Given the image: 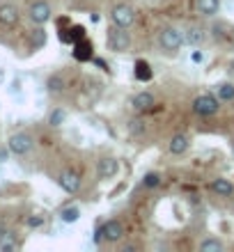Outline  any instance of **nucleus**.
<instances>
[{
    "mask_svg": "<svg viewBox=\"0 0 234 252\" xmlns=\"http://www.w3.org/2000/svg\"><path fill=\"white\" fill-rule=\"evenodd\" d=\"M106 46L108 51H113L117 55L129 53V48H131V32H129V28H120L113 23L106 30Z\"/></svg>",
    "mask_w": 234,
    "mask_h": 252,
    "instance_id": "f257e3e1",
    "label": "nucleus"
},
{
    "mask_svg": "<svg viewBox=\"0 0 234 252\" xmlns=\"http://www.w3.org/2000/svg\"><path fill=\"white\" fill-rule=\"evenodd\" d=\"M181 44H186V41H184V32H181L179 28L166 26L159 30V46L163 48L166 53L174 55L181 48Z\"/></svg>",
    "mask_w": 234,
    "mask_h": 252,
    "instance_id": "f03ea898",
    "label": "nucleus"
},
{
    "mask_svg": "<svg viewBox=\"0 0 234 252\" xmlns=\"http://www.w3.org/2000/svg\"><path fill=\"white\" fill-rule=\"evenodd\" d=\"M221 110V99L214 96V94H198L193 99V113L200 115V117H214Z\"/></svg>",
    "mask_w": 234,
    "mask_h": 252,
    "instance_id": "7ed1b4c3",
    "label": "nucleus"
},
{
    "mask_svg": "<svg viewBox=\"0 0 234 252\" xmlns=\"http://www.w3.org/2000/svg\"><path fill=\"white\" fill-rule=\"evenodd\" d=\"M110 21L120 28H131L135 23V9L127 2H120L110 9Z\"/></svg>",
    "mask_w": 234,
    "mask_h": 252,
    "instance_id": "20e7f679",
    "label": "nucleus"
},
{
    "mask_svg": "<svg viewBox=\"0 0 234 252\" xmlns=\"http://www.w3.org/2000/svg\"><path fill=\"white\" fill-rule=\"evenodd\" d=\"M7 147H9V152L16 154V156H26V154L33 152L34 140L30 133H14V135H9V140H7Z\"/></svg>",
    "mask_w": 234,
    "mask_h": 252,
    "instance_id": "39448f33",
    "label": "nucleus"
},
{
    "mask_svg": "<svg viewBox=\"0 0 234 252\" xmlns=\"http://www.w3.org/2000/svg\"><path fill=\"white\" fill-rule=\"evenodd\" d=\"M28 16H30V21L34 26H46L51 21V16H53V9H51V5L46 0H34L30 5V9H28Z\"/></svg>",
    "mask_w": 234,
    "mask_h": 252,
    "instance_id": "423d86ee",
    "label": "nucleus"
},
{
    "mask_svg": "<svg viewBox=\"0 0 234 252\" xmlns=\"http://www.w3.org/2000/svg\"><path fill=\"white\" fill-rule=\"evenodd\" d=\"M124 225H122L120 220H106L103 225H101V236H103V241H108V243H117V241L124 239Z\"/></svg>",
    "mask_w": 234,
    "mask_h": 252,
    "instance_id": "0eeeda50",
    "label": "nucleus"
},
{
    "mask_svg": "<svg viewBox=\"0 0 234 252\" xmlns=\"http://www.w3.org/2000/svg\"><path fill=\"white\" fill-rule=\"evenodd\" d=\"M117 170H120V163H117V158H113V156H103V158H99V163H97V177H99V181L113 179L115 174H117Z\"/></svg>",
    "mask_w": 234,
    "mask_h": 252,
    "instance_id": "6e6552de",
    "label": "nucleus"
},
{
    "mask_svg": "<svg viewBox=\"0 0 234 252\" xmlns=\"http://www.w3.org/2000/svg\"><path fill=\"white\" fill-rule=\"evenodd\" d=\"M58 186H60L65 192H69V195H76V192L80 190L78 172H74V170H65V172H60V177H58Z\"/></svg>",
    "mask_w": 234,
    "mask_h": 252,
    "instance_id": "1a4fd4ad",
    "label": "nucleus"
},
{
    "mask_svg": "<svg viewBox=\"0 0 234 252\" xmlns=\"http://www.w3.org/2000/svg\"><path fill=\"white\" fill-rule=\"evenodd\" d=\"M74 60H78V62H90V60H94V44L87 39V37L74 44Z\"/></svg>",
    "mask_w": 234,
    "mask_h": 252,
    "instance_id": "9d476101",
    "label": "nucleus"
},
{
    "mask_svg": "<svg viewBox=\"0 0 234 252\" xmlns=\"http://www.w3.org/2000/svg\"><path fill=\"white\" fill-rule=\"evenodd\" d=\"M131 106H134L138 113H147V110H152V108L156 106V96L152 92H138L134 96V101H131Z\"/></svg>",
    "mask_w": 234,
    "mask_h": 252,
    "instance_id": "9b49d317",
    "label": "nucleus"
},
{
    "mask_svg": "<svg viewBox=\"0 0 234 252\" xmlns=\"http://www.w3.org/2000/svg\"><path fill=\"white\" fill-rule=\"evenodd\" d=\"M188 147H191V138H188L186 133H174L172 138H170L167 149H170V154H174V156H181V154L188 152Z\"/></svg>",
    "mask_w": 234,
    "mask_h": 252,
    "instance_id": "f8f14e48",
    "label": "nucleus"
},
{
    "mask_svg": "<svg viewBox=\"0 0 234 252\" xmlns=\"http://www.w3.org/2000/svg\"><path fill=\"white\" fill-rule=\"evenodd\" d=\"M195 9L204 19H214L221 12V0H195Z\"/></svg>",
    "mask_w": 234,
    "mask_h": 252,
    "instance_id": "ddd939ff",
    "label": "nucleus"
},
{
    "mask_svg": "<svg viewBox=\"0 0 234 252\" xmlns=\"http://www.w3.org/2000/svg\"><path fill=\"white\" fill-rule=\"evenodd\" d=\"M209 190L214 192V195H218V197H232L234 195V184L230 179L218 177V179H214L211 184H209Z\"/></svg>",
    "mask_w": 234,
    "mask_h": 252,
    "instance_id": "4468645a",
    "label": "nucleus"
},
{
    "mask_svg": "<svg viewBox=\"0 0 234 252\" xmlns=\"http://www.w3.org/2000/svg\"><path fill=\"white\" fill-rule=\"evenodd\" d=\"M19 23V9L14 5H9V2H5V5H0V26H7L12 28Z\"/></svg>",
    "mask_w": 234,
    "mask_h": 252,
    "instance_id": "2eb2a0df",
    "label": "nucleus"
},
{
    "mask_svg": "<svg viewBox=\"0 0 234 252\" xmlns=\"http://www.w3.org/2000/svg\"><path fill=\"white\" fill-rule=\"evenodd\" d=\"M204 39H207V30L200 26H191L186 32H184V41L191 44V46H202Z\"/></svg>",
    "mask_w": 234,
    "mask_h": 252,
    "instance_id": "dca6fc26",
    "label": "nucleus"
},
{
    "mask_svg": "<svg viewBox=\"0 0 234 252\" xmlns=\"http://www.w3.org/2000/svg\"><path fill=\"white\" fill-rule=\"evenodd\" d=\"M134 73H135V78L140 80V83H149V80L154 78L152 64H149L147 60H135V64H134Z\"/></svg>",
    "mask_w": 234,
    "mask_h": 252,
    "instance_id": "f3484780",
    "label": "nucleus"
},
{
    "mask_svg": "<svg viewBox=\"0 0 234 252\" xmlns=\"http://www.w3.org/2000/svg\"><path fill=\"white\" fill-rule=\"evenodd\" d=\"M60 220L65 222V225H74V222H78L80 220V209L78 206H74V204L60 209Z\"/></svg>",
    "mask_w": 234,
    "mask_h": 252,
    "instance_id": "a211bd4d",
    "label": "nucleus"
},
{
    "mask_svg": "<svg viewBox=\"0 0 234 252\" xmlns=\"http://www.w3.org/2000/svg\"><path fill=\"white\" fill-rule=\"evenodd\" d=\"M30 46H33V51H39V48L46 46V30H44V26H37L33 30V34H30Z\"/></svg>",
    "mask_w": 234,
    "mask_h": 252,
    "instance_id": "6ab92c4d",
    "label": "nucleus"
},
{
    "mask_svg": "<svg viewBox=\"0 0 234 252\" xmlns=\"http://www.w3.org/2000/svg\"><path fill=\"white\" fill-rule=\"evenodd\" d=\"M65 78H62L60 73H53V76H48V80H46V90L51 94H62L65 92Z\"/></svg>",
    "mask_w": 234,
    "mask_h": 252,
    "instance_id": "aec40b11",
    "label": "nucleus"
},
{
    "mask_svg": "<svg viewBox=\"0 0 234 252\" xmlns=\"http://www.w3.org/2000/svg\"><path fill=\"white\" fill-rule=\"evenodd\" d=\"M216 96L221 101H225V103L234 101V85L232 83H221V85L216 87Z\"/></svg>",
    "mask_w": 234,
    "mask_h": 252,
    "instance_id": "412c9836",
    "label": "nucleus"
},
{
    "mask_svg": "<svg viewBox=\"0 0 234 252\" xmlns=\"http://www.w3.org/2000/svg\"><path fill=\"white\" fill-rule=\"evenodd\" d=\"M223 241L221 239H214V236H209L200 243V252H221L223 250Z\"/></svg>",
    "mask_w": 234,
    "mask_h": 252,
    "instance_id": "4be33fe9",
    "label": "nucleus"
},
{
    "mask_svg": "<svg viewBox=\"0 0 234 252\" xmlns=\"http://www.w3.org/2000/svg\"><path fill=\"white\" fill-rule=\"evenodd\" d=\"M67 122V110H62V108H55L53 113L48 115V124L53 126V128H58V126H62Z\"/></svg>",
    "mask_w": 234,
    "mask_h": 252,
    "instance_id": "5701e85b",
    "label": "nucleus"
},
{
    "mask_svg": "<svg viewBox=\"0 0 234 252\" xmlns=\"http://www.w3.org/2000/svg\"><path fill=\"white\" fill-rule=\"evenodd\" d=\"M19 248V243H16V239H14L12 232H5L2 236H0V250H16Z\"/></svg>",
    "mask_w": 234,
    "mask_h": 252,
    "instance_id": "b1692460",
    "label": "nucleus"
},
{
    "mask_svg": "<svg viewBox=\"0 0 234 252\" xmlns=\"http://www.w3.org/2000/svg\"><path fill=\"white\" fill-rule=\"evenodd\" d=\"M159 184H161V174L159 172H147L145 177H142V188H147V190L156 188Z\"/></svg>",
    "mask_w": 234,
    "mask_h": 252,
    "instance_id": "393cba45",
    "label": "nucleus"
},
{
    "mask_svg": "<svg viewBox=\"0 0 234 252\" xmlns=\"http://www.w3.org/2000/svg\"><path fill=\"white\" fill-rule=\"evenodd\" d=\"M138 124H140V122H131V124H129V128H131V133H134V135H138V133H145V124H142V126H138Z\"/></svg>",
    "mask_w": 234,
    "mask_h": 252,
    "instance_id": "a878e982",
    "label": "nucleus"
},
{
    "mask_svg": "<svg viewBox=\"0 0 234 252\" xmlns=\"http://www.w3.org/2000/svg\"><path fill=\"white\" fill-rule=\"evenodd\" d=\"M191 60L193 62H204V53H202V51H193V53H191Z\"/></svg>",
    "mask_w": 234,
    "mask_h": 252,
    "instance_id": "bb28decb",
    "label": "nucleus"
},
{
    "mask_svg": "<svg viewBox=\"0 0 234 252\" xmlns=\"http://www.w3.org/2000/svg\"><path fill=\"white\" fill-rule=\"evenodd\" d=\"M41 222H44V218H39V216H37V218H28V225L30 227H39Z\"/></svg>",
    "mask_w": 234,
    "mask_h": 252,
    "instance_id": "cd10ccee",
    "label": "nucleus"
},
{
    "mask_svg": "<svg viewBox=\"0 0 234 252\" xmlns=\"http://www.w3.org/2000/svg\"><path fill=\"white\" fill-rule=\"evenodd\" d=\"M7 160V149H0V163H5Z\"/></svg>",
    "mask_w": 234,
    "mask_h": 252,
    "instance_id": "c85d7f7f",
    "label": "nucleus"
},
{
    "mask_svg": "<svg viewBox=\"0 0 234 252\" xmlns=\"http://www.w3.org/2000/svg\"><path fill=\"white\" fill-rule=\"evenodd\" d=\"M232 154H234V142H232Z\"/></svg>",
    "mask_w": 234,
    "mask_h": 252,
    "instance_id": "c756f323",
    "label": "nucleus"
}]
</instances>
